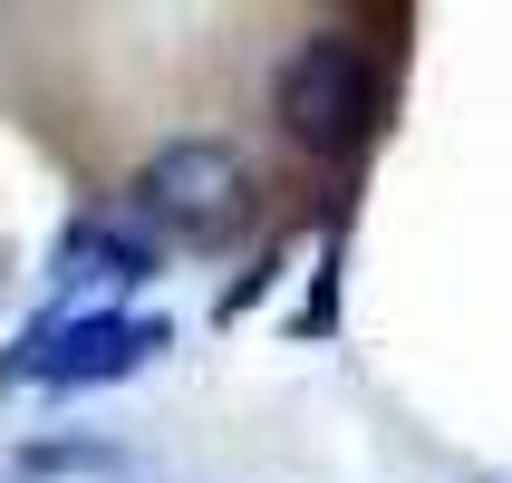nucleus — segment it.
<instances>
[{
  "mask_svg": "<svg viewBox=\"0 0 512 483\" xmlns=\"http://www.w3.org/2000/svg\"><path fill=\"white\" fill-rule=\"evenodd\" d=\"M107 445H20L10 455V474H107Z\"/></svg>",
  "mask_w": 512,
  "mask_h": 483,
  "instance_id": "obj_5",
  "label": "nucleus"
},
{
  "mask_svg": "<svg viewBox=\"0 0 512 483\" xmlns=\"http://www.w3.org/2000/svg\"><path fill=\"white\" fill-rule=\"evenodd\" d=\"M155 348H174V329L155 310H39L20 329V348L0 358V387H49V397H78V387H116L136 377Z\"/></svg>",
  "mask_w": 512,
  "mask_h": 483,
  "instance_id": "obj_2",
  "label": "nucleus"
},
{
  "mask_svg": "<svg viewBox=\"0 0 512 483\" xmlns=\"http://www.w3.org/2000/svg\"><path fill=\"white\" fill-rule=\"evenodd\" d=\"M261 213V184L232 136H174L136 165V223L184 252H232Z\"/></svg>",
  "mask_w": 512,
  "mask_h": 483,
  "instance_id": "obj_1",
  "label": "nucleus"
},
{
  "mask_svg": "<svg viewBox=\"0 0 512 483\" xmlns=\"http://www.w3.org/2000/svg\"><path fill=\"white\" fill-rule=\"evenodd\" d=\"M271 97H281L290 145H310V155H358L368 126H377V68H368V49H358L348 29L300 39Z\"/></svg>",
  "mask_w": 512,
  "mask_h": 483,
  "instance_id": "obj_3",
  "label": "nucleus"
},
{
  "mask_svg": "<svg viewBox=\"0 0 512 483\" xmlns=\"http://www.w3.org/2000/svg\"><path fill=\"white\" fill-rule=\"evenodd\" d=\"M155 271H165V242L145 223H126V213H78V223L58 232V252H49L58 310H78V290H145Z\"/></svg>",
  "mask_w": 512,
  "mask_h": 483,
  "instance_id": "obj_4",
  "label": "nucleus"
}]
</instances>
